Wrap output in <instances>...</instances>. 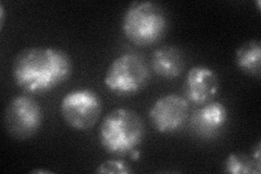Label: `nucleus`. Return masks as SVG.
Masks as SVG:
<instances>
[{
	"label": "nucleus",
	"instance_id": "f257e3e1",
	"mask_svg": "<svg viewBox=\"0 0 261 174\" xmlns=\"http://www.w3.org/2000/svg\"><path fill=\"white\" fill-rule=\"evenodd\" d=\"M73 61L67 52L57 47H30L15 56L12 78L24 93L47 94L67 82Z\"/></svg>",
	"mask_w": 261,
	"mask_h": 174
},
{
	"label": "nucleus",
	"instance_id": "f03ea898",
	"mask_svg": "<svg viewBox=\"0 0 261 174\" xmlns=\"http://www.w3.org/2000/svg\"><path fill=\"white\" fill-rule=\"evenodd\" d=\"M98 137L108 154L118 157L129 155L145 138L144 120L132 109L117 108L102 119Z\"/></svg>",
	"mask_w": 261,
	"mask_h": 174
},
{
	"label": "nucleus",
	"instance_id": "7ed1b4c3",
	"mask_svg": "<svg viewBox=\"0 0 261 174\" xmlns=\"http://www.w3.org/2000/svg\"><path fill=\"white\" fill-rule=\"evenodd\" d=\"M169 21L163 8L153 2L130 4L122 19V31L126 39L136 46L147 47L166 35Z\"/></svg>",
	"mask_w": 261,
	"mask_h": 174
},
{
	"label": "nucleus",
	"instance_id": "20e7f679",
	"mask_svg": "<svg viewBox=\"0 0 261 174\" xmlns=\"http://www.w3.org/2000/svg\"><path fill=\"white\" fill-rule=\"evenodd\" d=\"M149 81L148 64L141 55L134 53H126L113 59L103 79L106 87L121 97L141 93Z\"/></svg>",
	"mask_w": 261,
	"mask_h": 174
},
{
	"label": "nucleus",
	"instance_id": "39448f33",
	"mask_svg": "<svg viewBox=\"0 0 261 174\" xmlns=\"http://www.w3.org/2000/svg\"><path fill=\"white\" fill-rule=\"evenodd\" d=\"M43 124V110L30 94L13 97L5 110V127L9 135L18 140L35 136Z\"/></svg>",
	"mask_w": 261,
	"mask_h": 174
},
{
	"label": "nucleus",
	"instance_id": "423d86ee",
	"mask_svg": "<svg viewBox=\"0 0 261 174\" xmlns=\"http://www.w3.org/2000/svg\"><path fill=\"white\" fill-rule=\"evenodd\" d=\"M102 111L101 99L89 88L73 89L60 103V113L70 128L86 131L95 127Z\"/></svg>",
	"mask_w": 261,
	"mask_h": 174
},
{
	"label": "nucleus",
	"instance_id": "0eeeda50",
	"mask_svg": "<svg viewBox=\"0 0 261 174\" xmlns=\"http://www.w3.org/2000/svg\"><path fill=\"white\" fill-rule=\"evenodd\" d=\"M149 120L161 134L177 132L190 118V103L177 94H168L158 98L150 107Z\"/></svg>",
	"mask_w": 261,
	"mask_h": 174
},
{
	"label": "nucleus",
	"instance_id": "6e6552de",
	"mask_svg": "<svg viewBox=\"0 0 261 174\" xmlns=\"http://www.w3.org/2000/svg\"><path fill=\"white\" fill-rule=\"evenodd\" d=\"M228 109L220 102H209L201 105L190 118V128L200 138L217 137L228 122Z\"/></svg>",
	"mask_w": 261,
	"mask_h": 174
},
{
	"label": "nucleus",
	"instance_id": "1a4fd4ad",
	"mask_svg": "<svg viewBox=\"0 0 261 174\" xmlns=\"http://www.w3.org/2000/svg\"><path fill=\"white\" fill-rule=\"evenodd\" d=\"M219 90L217 73L206 65H195L186 76L185 94L189 103L205 105L211 102Z\"/></svg>",
	"mask_w": 261,
	"mask_h": 174
},
{
	"label": "nucleus",
	"instance_id": "9d476101",
	"mask_svg": "<svg viewBox=\"0 0 261 174\" xmlns=\"http://www.w3.org/2000/svg\"><path fill=\"white\" fill-rule=\"evenodd\" d=\"M151 68L160 78L176 79L185 68L184 55L174 46L159 47L152 54Z\"/></svg>",
	"mask_w": 261,
	"mask_h": 174
},
{
	"label": "nucleus",
	"instance_id": "9b49d317",
	"mask_svg": "<svg viewBox=\"0 0 261 174\" xmlns=\"http://www.w3.org/2000/svg\"><path fill=\"white\" fill-rule=\"evenodd\" d=\"M238 67L245 73L252 77L260 76L261 45L258 39H251L244 43L235 54Z\"/></svg>",
	"mask_w": 261,
	"mask_h": 174
},
{
	"label": "nucleus",
	"instance_id": "f8f14e48",
	"mask_svg": "<svg viewBox=\"0 0 261 174\" xmlns=\"http://www.w3.org/2000/svg\"><path fill=\"white\" fill-rule=\"evenodd\" d=\"M223 169L232 174H259L260 164L255 161L252 156L241 153H232L226 157L223 163Z\"/></svg>",
	"mask_w": 261,
	"mask_h": 174
},
{
	"label": "nucleus",
	"instance_id": "ddd939ff",
	"mask_svg": "<svg viewBox=\"0 0 261 174\" xmlns=\"http://www.w3.org/2000/svg\"><path fill=\"white\" fill-rule=\"evenodd\" d=\"M132 172L128 163L122 159H110L106 160L98 165L96 173H119L127 174Z\"/></svg>",
	"mask_w": 261,
	"mask_h": 174
},
{
	"label": "nucleus",
	"instance_id": "4468645a",
	"mask_svg": "<svg viewBox=\"0 0 261 174\" xmlns=\"http://www.w3.org/2000/svg\"><path fill=\"white\" fill-rule=\"evenodd\" d=\"M129 156H130V158H132L133 160H138V159L141 158V152L136 148V149H134L132 153L129 154Z\"/></svg>",
	"mask_w": 261,
	"mask_h": 174
},
{
	"label": "nucleus",
	"instance_id": "2eb2a0df",
	"mask_svg": "<svg viewBox=\"0 0 261 174\" xmlns=\"http://www.w3.org/2000/svg\"><path fill=\"white\" fill-rule=\"evenodd\" d=\"M0 20H2V29L4 28V22H5V8L4 5H0Z\"/></svg>",
	"mask_w": 261,
	"mask_h": 174
},
{
	"label": "nucleus",
	"instance_id": "dca6fc26",
	"mask_svg": "<svg viewBox=\"0 0 261 174\" xmlns=\"http://www.w3.org/2000/svg\"><path fill=\"white\" fill-rule=\"evenodd\" d=\"M33 172H34V173H50V172L46 171V170H34Z\"/></svg>",
	"mask_w": 261,
	"mask_h": 174
}]
</instances>
